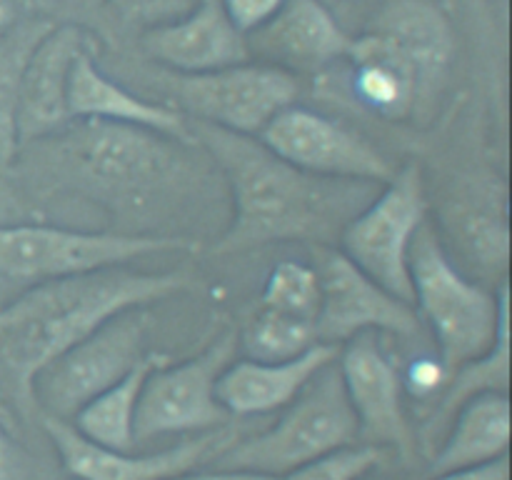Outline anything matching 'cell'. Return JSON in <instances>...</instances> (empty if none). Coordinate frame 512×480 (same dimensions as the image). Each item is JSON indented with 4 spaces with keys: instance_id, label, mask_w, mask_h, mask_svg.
Instances as JSON below:
<instances>
[{
    "instance_id": "cb8c5ba5",
    "label": "cell",
    "mask_w": 512,
    "mask_h": 480,
    "mask_svg": "<svg viewBox=\"0 0 512 480\" xmlns=\"http://www.w3.org/2000/svg\"><path fill=\"white\" fill-rule=\"evenodd\" d=\"M168 355L150 353L140 365H135L123 380L110 385L90 403H85L68 420L80 435L110 450H135V410H138L140 388L155 365L165 363Z\"/></svg>"
},
{
    "instance_id": "74e56055",
    "label": "cell",
    "mask_w": 512,
    "mask_h": 480,
    "mask_svg": "<svg viewBox=\"0 0 512 480\" xmlns=\"http://www.w3.org/2000/svg\"><path fill=\"white\" fill-rule=\"evenodd\" d=\"M70 3H73V0H70ZM75 3H78V5H93V3H98V0H75Z\"/></svg>"
},
{
    "instance_id": "9a60e30c",
    "label": "cell",
    "mask_w": 512,
    "mask_h": 480,
    "mask_svg": "<svg viewBox=\"0 0 512 480\" xmlns=\"http://www.w3.org/2000/svg\"><path fill=\"white\" fill-rule=\"evenodd\" d=\"M83 53H95V38L78 23L50 25L48 33L35 45L20 83V148L58 133L70 123V73Z\"/></svg>"
},
{
    "instance_id": "7a4b0ae2",
    "label": "cell",
    "mask_w": 512,
    "mask_h": 480,
    "mask_svg": "<svg viewBox=\"0 0 512 480\" xmlns=\"http://www.w3.org/2000/svg\"><path fill=\"white\" fill-rule=\"evenodd\" d=\"M190 285L183 273L123 268L38 283L0 308V373L20 405H33V378L113 315L148 308Z\"/></svg>"
},
{
    "instance_id": "4dcf8cb0",
    "label": "cell",
    "mask_w": 512,
    "mask_h": 480,
    "mask_svg": "<svg viewBox=\"0 0 512 480\" xmlns=\"http://www.w3.org/2000/svg\"><path fill=\"white\" fill-rule=\"evenodd\" d=\"M288 3V0H220L225 15L233 20L235 28L240 33L250 35L255 30L263 28L265 23L275 18L280 13V8Z\"/></svg>"
},
{
    "instance_id": "603a6c76",
    "label": "cell",
    "mask_w": 512,
    "mask_h": 480,
    "mask_svg": "<svg viewBox=\"0 0 512 480\" xmlns=\"http://www.w3.org/2000/svg\"><path fill=\"white\" fill-rule=\"evenodd\" d=\"M510 388V305L500 315L495 343L478 358L458 365L450 373L448 385L440 393L438 405L433 408L430 418L423 423V445H438L453 420L455 410L465 400L480 393H508Z\"/></svg>"
},
{
    "instance_id": "836d02e7",
    "label": "cell",
    "mask_w": 512,
    "mask_h": 480,
    "mask_svg": "<svg viewBox=\"0 0 512 480\" xmlns=\"http://www.w3.org/2000/svg\"><path fill=\"white\" fill-rule=\"evenodd\" d=\"M165 480H280L275 475L265 473H253V470H233V468H213L198 473V470H188L183 475H173V478Z\"/></svg>"
},
{
    "instance_id": "ba28073f",
    "label": "cell",
    "mask_w": 512,
    "mask_h": 480,
    "mask_svg": "<svg viewBox=\"0 0 512 480\" xmlns=\"http://www.w3.org/2000/svg\"><path fill=\"white\" fill-rule=\"evenodd\" d=\"M425 213L423 175L418 165H405L348 220L340 233V253L395 298L413 305L410 250Z\"/></svg>"
},
{
    "instance_id": "d590c367",
    "label": "cell",
    "mask_w": 512,
    "mask_h": 480,
    "mask_svg": "<svg viewBox=\"0 0 512 480\" xmlns=\"http://www.w3.org/2000/svg\"><path fill=\"white\" fill-rule=\"evenodd\" d=\"M18 18L20 15L15 13L13 3H10V0H0V33H3V30H8Z\"/></svg>"
},
{
    "instance_id": "6da1fadb",
    "label": "cell",
    "mask_w": 512,
    "mask_h": 480,
    "mask_svg": "<svg viewBox=\"0 0 512 480\" xmlns=\"http://www.w3.org/2000/svg\"><path fill=\"white\" fill-rule=\"evenodd\" d=\"M190 133L220 165L233 195V218L210 248L213 255L273 243L330 245L373 198V183L305 173L253 135L230 133L200 120L190 123Z\"/></svg>"
},
{
    "instance_id": "e575fe53",
    "label": "cell",
    "mask_w": 512,
    "mask_h": 480,
    "mask_svg": "<svg viewBox=\"0 0 512 480\" xmlns=\"http://www.w3.org/2000/svg\"><path fill=\"white\" fill-rule=\"evenodd\" d=\"M15 13L25 18H48L63 0H10Z\"/></svg>"
},
{
    "instance_id": "44dd1931",
    "label": "cell",
    "mask_w": 512,
    "mask_h": 480,
    "mask_svg": "<svg viewBox=\"0 0 512 480\" xmlns=\"http://www.w3.org/2000/svg\"><path fill=\"white\" fill-rule=\"evenodd\" d=\"M350 90L370 113L388 120L418 115V80L408 60L378 33H365L350 43Z\"/></svg>"
},
{
    "instance_id": "30bf717a",
    "label": "cell",
    "mask_w": 512,
    "mask_h": 480,
    "mask_svg": "<svg viewBox=\"0 0 512 480\" xmlns=\"http://www.w3.org/2000/svg\"><path fill=\"white\" fill-rule=\"evenodd\" d=\"M185 118L258 138L265 125L298 100V78L270 63H240L200 75L163 73Z\"/></svg>"
},
{
    "instance_id": "52a82bcc",
    "label": "cell",
    "mask_w": 512,
    "mask_h": 480,
    "mask_svg": "<svg viewBox=\"0 0 512 480\" xmlns=\"http://www.w3.org/2000/svg\"><path fill=\"white\" fill-rule=\"evenodd\" d=\"M145 338V308L113 315L35 375L30 385L33 405L40 415L70 420L95 395L123 380L135 365L148 358Z\"/></svg>"
},
{
    "instance_id": "d4e9b609",
    "label": "cell",
    "mask_w": 512,
    "mask_h": 480,
    "mask_svg": "<svg viewBox=\"0 0 512 480\" xmlns=\"http://www.w3.org/2000/svg\"><path fill=\"white\" fill-rule=\"evenodd\" d=\"M50 18L15 20L0 33V165L18 155V100L30 53L50 30Z\"/></svg>"
},
{
    "instance_id": "f1b7e54d",
    "label": "cell",
    "mask_w": 512,
    "mask_h": 480,
    "mask_svg": "<svg viewBox=\"0 0 512 480\" xmlns=\"http://www.w3.org/2000/svg\"><path fill=\"white\" fill-rule=\"evenodd\" d=\"M105 3L115 18L145 33L180 20L198 5V0H105Z\"/></svg>"
},
{
    "instance_id": "7c38bea8",
    "label": "cell",
    "mask_w": 512,
    "mask_h": 480,
    "mask_svg": "<svg viewBox=\"0 0 512 480\" xmlns=\"http://www.w3.org/2000/svg\"><path fill=\"white\" fill-rule=\"evenodd\" d=\"M313 265L320 280L315 335L320 343L343 345L363 333H393L413 338L420 333L418 313L410 303L375 283L340 250L315 248Z\"/></svg>"
},
{
    "instance_id": "9c48e42d",
    "label": "cell",
    "mask_w": 512,
    "mask_h": 480,
    "mask_svg": "<svg viewBox=\"0 0 512 480\" xmlns=\"http://www.w3.org/2000/svg\"><path fill=\"white\" fill-rule=\"evenodd\" d=\"M238 353V333L225 330L195 358L155 365L140 388L135 445L165 435L205 433L228 425L230 415L215 398V383Z\"/></svg>"
},
{
    "instance_id": "2e32d148",
    "label": "cell",
    "mask_w": 512,
    "mask_h": 480,
    "mask_svg": "<svg viewBox=\"0 0 512 480\" xmlns=\"http://www.w3.org/2000/svg\"><path fill=\"white\" fill-rule=\"evenodd\" d=\"M140 48L168 73L200 75L248 63V35L225 15L220 0H198L188 15L163 28L145 30Z\"/></svg>"
},
{
    "instance_id": "f35d334b",
    "label": "cell",
    "mask_w": 512,
    "mask_h": 480,
    "mask_svg": "<svg viewBox=\"0 0 512 480\" xmlns=\"http://www.w3.org/2000/svg\"><path fill=\"white\" fill-rule=\"evenodd\" d=\"M360 480H370V478H368V475H365V478H360Z\"/></svg>"
},
{
    "instance_id": "83f0119b",
    "label": "cell",
    "mask_w": 512,
    "mask_h": 480,
    "mask_svg": "<svg viewBox=\"0 0 512 480\" xmlns=\"http://www.w3.org/2000/svg\"><path fill=\"white\" fill-rule=\"evenodd\" d=\"M383 458L385 448L370 443H353L298 465V468L285 473L280 480H360L375 465H380Z\"/></svg>"
},
{
    "instance_id": "277c9868",
    "label": "cell",
    "mask_w": 512,
    "mask_h": 480,
    "mask_svg": "<svg viewBox=\"0 0 512 480\" xmlns=\"http://www.w3.org/2000/svg\"><path fill=\"white\" fill-rule=\"evenodd\" d=\"M413 308L438 343L450 370L483 355L495 343L500 315L510 305L508 283L498 293L465 278L428 225L418 230L410 250Z\"/></svg>"
},
{
    "instance_id": "1f68e13d",
    "label": "cell",
    "mask_w": 512,
    "mask_h": 480,
    "mask_svg": "<svg viewBox=\"0 0 512 480\" xmlns=\"http://www.w3.org/2000/svg\"><path fill=\"white\" fill-rule=\"evenodd\" d=\"M0 480H35L33 458L20 448L13 430L0 420Z\"/></svg>"
},
{
    "instance_id": "5b68a950",
    "label": "cell",
    "mask_w": 512,
    "mask_h": 480,
    "mask_svg": "<svg viewBox=\"0 0 512 480\" xmlns=\"http://www.w3.org/2000/svg\"><path fill=\"white\" fill-rule=\"evenodd\" d=\"M358 440V418L333 360L288 403V410L273 428L230 443L213 460V468L253 470L283 478L298 465Z\"/></svg>"
},
{
    "instance_id": "f546056e",
    "label": "cell",
    "mask_w": 512,
    "mask_h": 480,
    "mask_svg": "<svg viewBox=\"0 0 512 480\" xmlns=\"http://www.w3.org/2000/svg\"><path fill=\"white\" fill-rule=\"evenodd\" d=\"M453 370L433 355H423V358H415L408 365V373H405V388L413 395L415 400H430L435 395L443 393V388L448 385V378Z\"/></svg>"
},
{
    "instance_id": "484cf974",
    "label": "cell",
    "mask_w": 512,
    "mask_h": 480,
    "mask_svg": "<svg viewBox=\"0 0 512 480\" xmlns=\"http://www.w3.org/2000/svg\"><path fill=\"white\" fill-rule=\"evenodd\" d=\"M320 343L315 323L260 305L238 335V348L253 360H290Z\"/></svg>"
},
{
    "instance_id": "ac0fdd59",
    "label": "cell",
    "mask_w": 512,
    "mask_h": 480,
    "mask_svg": "<svg viewBox=\"0 0 512 480\" xmlns=\"http://www.w3.org/2000/svg\"><path fill=\"white\" fill-rule=\"evenodd\" d=\"M370 33L388 40L413 68L420 110L430 108L453 65V30L443 10L428 0H393L370 23Z\"/></svg>"
},
{
    "instance_id": "4fadbf2b",
    "label": "cell",
    "mask_w": 512,
    "mask_h": 480,
    "mask_svg": "<svg viewBox=\"0 0 512 480\" xmlns=\"http://www.w3.org/2000/svg\"><path fill=\"white\" fill-rule=\"evenodd\" d=\"M45 435L53 443L65 473L78 480H165L213 463L230 443L240 438L238 430L223 428L205 430L195 438L180 440L178 445L135 455L133 450H110L80 435L68 420L40 415Z\"/></svg>"
},
{
    "instance_id": "d6986e66",
    "label": "cell",
    "mask_w": 512,
    "mask_h": 480,
    "mask_svg": "<svg viewBox=\"0 0 512 480\" xmlns=\"http://www.w3.org/2000/svg\"><path fill=\"white\" fill-rule=\"evenodd\" d=\"M250 55L258 50L285 70H320L345 58L353 40L320 0H288L270 23L248 35Z\"/></svg>"
},
{
    "instance_id": "8d00e7d4",
    "label": "cell",
    "mask_w": 512,
    "mask_h": 480,
    "mask_svg": "<svg viewBox=\"0 0 512 480\" xmlns=\"http://www.w3.org/2000/svg\"><path fill=\"white\" fill-rule=\"evenodd\" d=\"M0 420H3L10 430H15V420H13V415H10V410L3 405V400H0Z\"/></svg>"
},
{
    "instance_id": "8992f818",
    "label": "cell",
    "mask_w": 512,
    "mask_h": 480,
    "mask_svg": "<svg viewBox=\"0 0 512 480\" xmlns=\"http://www.w3.org/2000/svg\"><path fill=\"white\" fill-rule=\"evenodd\" d=\"M190 243L168 235L93 233L60 225H0V275L28 283L75 278L165 250H188Z\"/></svg>"
},
{
    "instance_id": "5bb4252c",
    "label": "cell",
    "mask_w": 512,
    "mask_h": 480,
    "mask_svg": "<svg viewBox=\"0 0 512 480\" xmlns=\"http://www.w3.org/2000/svg\"><path fill=\"white\" fill-rule=\"evenodd\" d=\"M335 365L358 418L360 443L393 445L403 458H410L415 440L403 408V378L375 333L355 335L340 345Z\"/></svg>"
},
{
    "instance_id": "3957f363",
    "label": "cell",
    "mask_w": 512,
    "mask_h": 480,
    "mask_svg": "<svg viewBox=\"0 0 512 480\" xmlns=\"http://www.w3.org/2000/svg\"><path fill=\"white\" fill-rule=\"evenodd\" d=\"M53 143L50 160L80 188L108 200H143L158 195L183 170L180 140L135 125L70 120L43 138Z\"/></svg>"
},
{
    "instance_id": "ab89813d",
    "label": "cell",
    "mask_w": 512,
    "mask_h": 480,
    "mask_svg": "<svg viewBox=\"0 0 512 480\" xmlns=\"http://www.w3.org/2000/svg\"><path fill=\"white\" fill-rule=\"evenodd\" d=\"M0 168H3V165H0Z\"/></svg>"
},
{
    "instance_id": "8fae6325",
    "label": "cell",
    "mask_w": 512,
    "mask_h": 480,
    "mask_svg": "<svg viewBox=\"0 0 512 480\" xmlns=\"http://www.w3.org/2000/svg\"><path fill=\"white\" fill-rule=\"evenodd\" d=\"M258 140L278 158L320 178L383 185L395 173L390 160L363 135L295 103L275 115Z\"/></svg>"
},
{
    "instance_id": "4316f807",
    "label": "cell",
    "mask_w": 512,
    "mask_h": 480,
    "mask_svg": "<svg viewBox=\"0 0 512 480\" xmlns=\"http://www.w3.org/2000/svg\"><path fill=\"white\" fill-rule=\"evenodd\" d=\"M260 305L315 323L320 305V280L313 265L298 260H283L275 265L265 278Z\"/></svg>"
},
{
    "instance_id": "d6a6232c",
    "label": "cell",
    "mask_w": 512,
    "mask_h": 480,
    "mask_svg": "<svg viewBox=\"0 0 512 480\" xmlns=\"http://www.w3.org/2000/svg\"><path fill=\"white\" fill-rule=\"evenodd\" d=\"M510 478V463L508 455L495 458L490 463L470 465V468L448 470V473L430 475V480H508Z\"/></svg>"
},
{
    "instance_id": "e0dca14e",
    "label": "cell",
    "mask_w": 512,
    "mask_h": 480,
    "mask_svg": "<svg viewBox=\"0 0 512 480\" xmlns=\"http://www.w3.org/2000/svg\"><path fill=\"white\" fill-rule=\"evenodd\" d=\"M340 345L315 343L290 360H233L215 383V398L230 418L265 415L293 403L305 385L333 363Z\"/></svg>"
},
{
    "instance_id": "ffe728a7",
    "label": "cell",
    "mask_w": 512,
    "mask_h": 480,
    "mask_svg": "<svg viewBox=\"0 0 512 480\" xmlns=\"http://www.w3.org/2000/svg\"><path fill=\"white\" fill-rule=\"evenodd\" d=\"M70 120H103V123L135 125L168 135L180 143H195L190 123L183 113L168 105L153 103L115 83L95 63V53H83L73 65L68 90Z\"/></svg>"
},
{
    "instance_id": "7402d4cb",
    "label": "cell",
    "mask_w": 512,
    "mask_h": 480,
    "mask_svg": "<svg viewBox=\"0 0 512 480\" xmlns=\"http://www.w3.org/2000/svg\"><path fill=\"white\" fill-rule=\"evenodd\" d=\"M510 398L508 393H480L455 410L443 440L430 458V475L490 463L508 455Z\"/></svg>"
}]
</instances>
